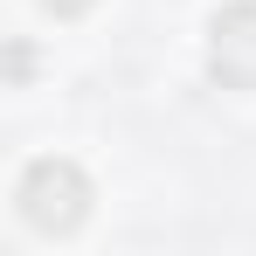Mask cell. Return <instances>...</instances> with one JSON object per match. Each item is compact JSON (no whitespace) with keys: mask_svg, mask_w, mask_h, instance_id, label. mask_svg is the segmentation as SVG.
Masks as SVG:
<instances>
[{"mask_svg":"<svg viewBox=\"0 0 256 256\" xmlns=\"http://www.w3.org/2000/svg\"><path fill=\"white\" fill-rule=\"evenodd\" d=\"M84 173L70 166V160H35V166L21 173V214H28V228H42V236H70L76 222H84Z\"/></svg>","mask_w":256,"mask_h":256,"instance_id":"1","label":"cell"},{"mask_svg":"<svg viewBox=\"0 0 256 256\" xmlns=\"http://www.w3.org/2000/svg\"><path fill=\"white\" fill-rule=\"evenodd\" d=\"M214 76L228 90H256V7H228L214 21Z\"/></svg>","mask_w":256,"mask_h":256,"instance_id":"2","label":"cell"}]
</instances>
